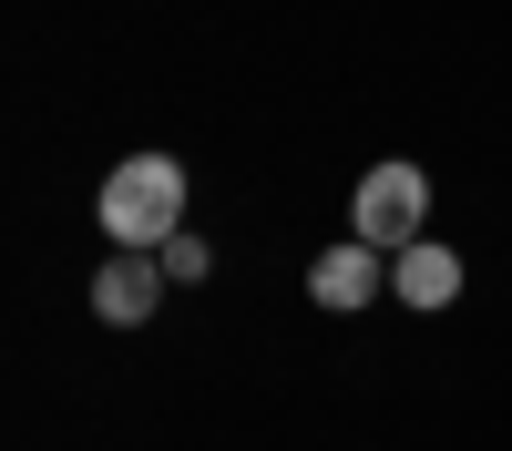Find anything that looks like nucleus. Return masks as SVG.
<instances>
[{
    "instance_id": "1",
    "label": "nucleus",
    "mask_w": 512,
    "mask_h": 451,
    "mask_svg": "<svg viewBox=\"0 0 512 451\" xmlns=\"http://www.w3.org/2000/svg\"><path fill=\"white\" fill-rule=\"evenodd\" d=\"M93 216H103V236L123 257H164L185 236V164L175 154H123L103 175V195H93Z\"/></svg>"
},
{
    "instance_id": "2",
    "label": "nucleus",
    "mask_w": 512,
    "mask_h": 451,
    "mask_svg": "<svg viewBox=\"0 0 512 451\" xmlns=\"http://www.w3.org/2000/svg\"><path fill=\"white\" fill-rule=\"evenodd\" d=\"M420 226H431V175L420 164H369L359 175V195H349V236L359 246H379V257H400V246H420Z\"/></svg>"
},
{
    "instance_id": "3",
    "label": "nucleus",
    "mask_w": 512,
    "mask_h": 451,
    "mask_svg": "<svg viewBox=\"0 0 512 451\" xmlns=\"http://www.w3.org/2000/svg\"><path fill=\"white\" fill-rule=\"evenodd\" d=\"M379 287H390V257H379V246H359V236H349V246H328V257L308 267V298H318L328 318H349V308H369Z\"/></svg>"
},
{
    "instance_id": "4",
    "label": "nucleus",
    "mask_w": 512,
    "mask_h": 451,
    "mask_svg": "<svg viewBox=\"0 0 512 451\" xmlns=\"http://www.w3.org/2000/svg\"><path fill=\"white\" fill-rule=\"evenodd\" d=\"M164 287H175L164 257H113V267L93 277V318H103V328H144V318L164 308Z\"/></svg>"
},
{
    "instance_id": "5",
    "label": "nucleus",
    "mask_w": 512,
    "mask_h": 451,
    "mask_svg": "<svg viewBox=\"0 0 512 451\" xmlns=\"http://www.w3.org/2000/svg\"><path fill=\"white\" fill-rule=\"evenodd\" d=\"M390 298H400V308H451V298H461V257L431 246V236L400 246V257H390Z\"/></svg>"
},
{
    "instance_id": "6",
    "label": "nucleus",
    "mask_w": 512,
    "mask_h": 451,
    "mask_svg": "<svg viewBox=\"0 0 512 451\" xmlns=\"http://www.w3.org/2000/svg\"><path fill=\"white\" fill-rule=\"evenodd\" d=\"M205 267H216V257H205V236H195V226H185L175 246H164V277H175V287H195Z\"/></svg>"
}]
</instances>
